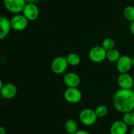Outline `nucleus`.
<instances>
[{
	"label": "nucleus",
	"instance_id": "f257e3e1",
	"mask_svg": "<svg viewBox=\"0 0 134 134\" xmlns=\"http://www.w3.org/2000/svg\"><path fill=\"white\" fill-rule=\"evenodd\" d=\"M113 104L116 110L122 113L134 110V91L132 89H120L115 93Z\"/></svg>",
	"mask_w": 134,
	"mask_h": 134
},
{
	"label": "nucleus",
	"instance_id": "f03ea898",
	"mask_svg": "<svg viewBox=\"0 0 134 134\" xmlns=\"http://www.w3.org/2000/svg\"><path fill=\"white\" fill-rule=\"evenodd\" d=\"M98 116L96 114L95 111L92 109H84L80 112L79 120L82 124L85 126L94 125L97 121Z\"/></svg>",
	"mask_w": 134,
	"mask_h": 134
},
{
	"label": "nucleus",
	"instance_id": "7ed1b4c3",
	"mask_svg": "<svg viewBox=\"0 0 134 134\" xmlns=\"http://www.w3.org/2000/svg\"><path fill=\"white\" fill-rule=\"evenodd\" d=\"M68 61L65 56H59L54 58L51 63V70L56 74H62L68 68Z\"/></svg>",
	"mask_w": 134,
	"mask_h": 134
},
{
	"label": "nucleus",
	"instance_id": "20e7f679",
	"mask_svg": "<svg viewBox=\"0 0 134 134\" xmlns=\"http://www.w3.org/2000/svg\"><path fill=\"white\" fill-rule=\"evenodd\" d=\"M107 51L104 49L102 45H96L91 48L88 53L90 60L95 63H99L106 59Z\"/></svg>",
	"mask_w": 134,
	"mask_h": 134
},
{
	"label": "nucleus",
	"instance_id": "39448f33",
	"mask_svg": "<svg viewBox=\"0 0 134 134\" xmlns=\"http://www.w3.org/2000/svg\"><path fill=\"white\" fill-rule=\"evenodd\" d=\"M3 4L7 11L18 14L23 11L26 5V0H3Z\"/></svg>",
	"mask_w": 134,
	"mask_h": 134
},
{
	"label": "nucleus",
	"instance_id": "423d86ee",
	"mask_svg": "<svg viewBox=\"0 0 134 134\" xmlns=\"http://www.w3.org/2000/svg\"><path fill=\"white\" fill-rule=\"evenodd\" d=\"M64 99L69 103H78L81 101L82 94L77 87H68L64 91Z\"/></svg>",
	"mask_w": 134,
	"mask_h": 134
},
{
	"label": "nucleus",
	"instance_id": "0eeeda50",
	"mask_svg": "<svg viewBox=\"0 0 134 134\" xmlns=\"http://www.w3.org/2000/svg\"><path fill=\"white\" fill-rule=\"evenodd\" d=\"M28 22L27 18L23 14H17L13 16L10 20L11 28L16 31H23L28 26Z\"/></svg>",
	"mask_w": 134,
	"mask_h": 134
},
{
	"label": "nucleus",
	"instance_id": "6e6552de",
	"mask_svg": "<svg viewBox=\"0 0 134 134\" xmlns=\"http://www.w3.org/2000/svg\"><path fill=\"white\" fill-rule=\"evenodd\" d=\"M22 14L28 21H35L39 16V10L35 3H26L22 11Z\"/></svg>",
	"mask_w": 134,
	"mask_h": 134
},
{
	"label": "nucleus",
	"instance_id": "1a4fd4ad",
	"mask_svg": "<svg viewBox=\"0 0 134 134\" xmlns=\"http://www.w3.org/2000/svg\"><path fill=\"white\" fill-rule=\"evenodd\" d=\"M116 69L120 74L128 73L132 66V57L128 55H122L116 63Z\"/></svg>",
	"mask_w": 134,
	"mask_h": 134
},
{
	"label": "nucleus",
	"instance_id": "9d476101",
	"mask_svg": "<svg viewBox=\"0 0 134 134\" xmlns=\"http://www.w3.org/2000/svg\"><path fill=\"white\" fill-rule=\"evenodd\" d=\"M117 84L120 89H132L134 85V80L130 74H120L117 78Z\"/></svg>",
	"mask_w": 134,
	"mask_h": 134
},
{
	"label": "nucleus",
	"instance_id": "9b49d317",
	"mask_svg": "<svg viewBox=\"0 0 134 134\" xmlns=\"http://www.w3.org/2000/svg\"><path fill=\"white\" fill-rule=\"evenodd\" d=\"M64 83L68 87H78L81 84V78L75 72H68L64 76Z\"/></svg>",
	"mask_w": 134,
	"mask_h": 134
},
{
	"label": "nucleus",
	"instance_id": "f8f14e48",
	"mask_svg": "<svg viewBox=\"0 0 134 134\" xmlns=\"http://www.w3.org/2000/svg\"><path fill=\"white\" fill-rule=\"evenodd\" d=\"M18 89L17 87L14 84L12 83H7L3 85L2 89L0 91V94L6 99H13L16 95Z\"/></svg>",
	"mask_w": 134,
	"mask_h": 134
},
{
	"label": "nucleus",
	"instance_id": "ddd939ff",
	"mask_svg": "<svg viewBox=\"0 0 134 134\" xmlns=\"http://www.w3.org/2000/svg\"><path fill=\"white\" fill-rule=\"evenodd\" d=\"M128 126L123 120H118L113 122L110 127L111 134H126Z\"/></svg>",
	"mask_w": 134,
	"mask_h": 134
},
{
	"label": "nucleus",
	"instance_id": "4468645a",
	"mask_svg": "<svg viewBox=\"0 0 134 134\" xmlns=\"http://www.w3.org/2000/svg\"><path fill=\"white\" fill-rule=\"evenodd\" d=\"M11 29L10 20L6 17L0 16V40L9 35Z\"/></svg>",
	"mask_w": 134,
	"mask_h": 134
},
{
	"label": "nucleus",
	"instance_id": "2eb2a0df",
	"mask_svg": "<svg viewBox=\"0 0 134 134\" xmlns=\"http://www.w3.org/2000/svg\"><path fill=\"white\" fill-rule=\"evenodd\" d=\"M65 130L68 133L74 134L78 130V124L75 120L69 119L65 123Z\"/></svg>",
	"mask_w": 134,
	"mask_h": 134
},
{
	"label": "nucleus",
	"instance_id": "dca6fc26",
	"mask_svg": "<svg viewBox=\"0 0 134 134\" xmlns=\"http://www.w3.org/2000/svg\"><path fill=\"white\" fill-rule=\"evenodd\" d=\"M65 57H66L68 64L71 66H75L79 65L81 61L80 55L77 53H69Z\"/></svg>",
	"mask_w": 134,
	"mask_h": 134
},
{
	"label": "nucleus",
	"instance_id": "f3484780",
	"mask_svg": "<svg viewBox=\"0 0 134 134\" xmlns=\"http://www.w3.org/2000/svg\"><path fill=\"white\" fill-rule=\"evenodd\" d=\"M121 56L120 52L117 49H115V48L113 49L109 50L107 51V55H106V59L109 60L111 63H116Z\"/></svg>",
	"mask_w": 134,
	"mask_h": 134
},
{
	"label": "nucleus",
	"instance_id": "a211bd4d",
	"mask_svg": "<svg viewBox=\"0 0 134 134\" xmlns=\"http://www.w3.org/2000/svg\"><path fill=\"white\" fill-rule=\"evenodd\" d=\"M122 120L128 125V126H134V110L124 113Z\"/></svg>",
	"mask_w": 134,
	"mask_h": 134
},
{
	"label": "nucleus",
	"instance_id": "6ab92c4d",
	"mask_svg": "<svg viewBox=\"0 0 134 134\" xmlns=\"http://www.w3.org/2000/svg\"><path fill=\"white\" fill-rule=\"evenodd\" d=\"M123 14L124 17L130 22L134 21V7L127 6L124 8Z\"/></svg>",
	"mask_w": 134,
	"mask_h": 134
},
{
	"label": "nucleus",
	"instance_id": "aec40b11",
	"mask_svg": "<svg viewBox=\"0 0 134 134\" xmlns=\"http://www.w3.org/2000/svg\"><path fill=\"white\" fill-rule=\"evenodd\" d=\"M115 41L112 38H107L103 40L102 43V47L104 49L105 51H109V50L114 49L115 47Z\"/></svg>",
	"mask_w": 134,
	"mask_h": 134
},
{
	"label": "nucleus",
	"instance_id": "412c9836",
	"mask_svg": "<svg viewBox=\"0 0 134 134\" xmlns=\"http://www.w3.org/2000/svg\"><path fill=\"white\" fill-rule=\"evenodd\" d=\"M96 114L98 116V118H102V117L105 116L108 113V109L105 105H99L94 110Z\"/></svg>",
	"mask_w": 134,
	"mask_h": 134
},
{
	"label": "nucleus",
	"instance_id": "4be33fe9",
	"mask_svg": "<svg viewBox=\"0 0 134 134\" xmlns=\"http://www.w3.org/2000/svg\"><path fill=\"white\" fill-rule=\"evenodd\" d=\"M74 134H91L90 132H88V131H86V130H77Z\"/></svg>",
	"mask_w": 134,
	"mask_h": 134
},
{
	"label": "nucleus",
	"instance_id": "5701e85b",
	"mask_svg": "<svg viewBox=\"0 0 134 134\" xmlns=\"http://www.w3.org/2000/svg\"><path fill=\"white\" fill-rule=\"evenodd\" d=\"M130 32L132 35L134 36V21L131 22L130 26Z\"/></svg>",
	"mask_w": 134,
	"mask_h": 134
},
{
	"label": "nucleus",
	"instance_id": "b1692460",
	"mask_svg": "<svg viewBox=\"0 0 134 134\" xmlns=\"http://www.w3.org/2000/svg\"><path fill=\"white\" fill-rule=\"evenodd\" d=\"M0 134H6V130L3 126H0Z\"/></svg>",
	"mask_w": 134,
	"mask_h": 134
},
{
	"label": "nucleus",
	"instance_id": "393cba45",
	"mask_svg": "<svg viewBox=\"0 0 134 134\" xmlns=\"http://www.w3.org/2000/svg\"><path fill=\"white\" fill-rule=\"evenodd\" d=\"M37 0H26V3H35Z\"/></svg>",
	"mask_w": 134,
	"mask_h": 134
},
{
	"label": "nucleus",
	"instance_id": "a878e982",
	"mask_svg": "<svg viewBox=\"0 0 134 134\" xmlns=\"http://www.w3.org/2000/svg\"><path fill=\"white\" fill-rule=\"evenodd\" d=\"M3 85V81H2V80L0 79V91H1V89H2Z\"/></svg>",
	"mask_w": 134,
	"mask_h": 134
},
{
	"label": "nucleus",
	"instance_id": "bb28decb",
	"mask_svg": "<svg viewBox=\"0 0 134 134\" xmlns=\"http://www.w3.org/2000/svg\"><path fill=\"white\" fill-rule=\"evenodd\" d=\"M130 134H134V126H133V127H132V130H131Z\"/></svg>",
	"mask_w": 134,
	"mask_h": 134
},
{
	"label": "nucleus",
	"instance_id": "cd10ccee",
	"mask_svg": "<svg viewBox=\"0 0 134 134\" xmlns=\"http://www.w3.org/2000/svg\"><path fill=\"white\" fill-rule=\"evenodd\" d=\"M132 66H134V56L132 57Z\"/></svg>",
	"mask_w": 134,
	"mask_h": 134
},
{
	"label": "nucleus",
	"instance_id": "c85d7f7f",
	"mask_svg": "<svg viewBox=\"0 0 134 134\" xmlns=\"http://www.w3.org/2000/svg\"></svg>",
	"mask_w": 134,
	"mask_h": 134
}]
</instances>
